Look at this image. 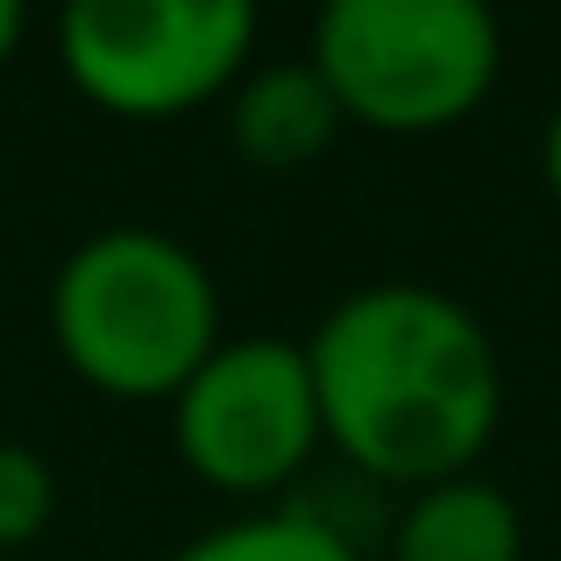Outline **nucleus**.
Instances as JSON below:
<instances>
[{
  "mask_svg": "<svg viewBox=\"0 0 561 561\" xmlns=\"http://www.w3.org/2000/svg\"><path fill=\"white\" fill-rule=\"evenodd\" d=\"M320 434L377 483L426 491L469 477L505 420V363L462 299L383 277L328 306L306 342Z\"/></svg>",
  "mask_w": 561,
  "mask_h": 561,
  "instance_id": "nucleus-1",
  "label": "nucleus"
},
{
  "mask_svg": "<svg viewBox=\"0 0 561 561\" xmlns=\"http://www.w3.org/2000/svg\"><path fill=\"white\" fill-rule=\"evenodd\" d=\"M50 342L107 398H179L220 348V285L164 228H100L50 277Z\"/></svg>",
  "mask_w": 561,
  "mask_h": 561,
  "instance_id": "nucleus-2",
  "label": "nucleus"
},
{
  "mask_svg": "<svg viewBox=\"0 0 561 561\" xmlns=\"http://www.w3.org/2000/svg\"><path fill=\"white\" fill-rule=\"evenodd\" d=\"M306 65L342 122L377 136H440L491 100L505 36L477 0H328Z\"/></svg>",
  "mask_w": 561,
  "mask_h": 561,
  "instance_id": "nucleus-3",
  "label": "nucleus"
},
{
  "mask_svg": "<svg viewBox=\"0 0 561 561\" xmlns=\"http://www.w3.org/2000/svg\"><path fill=\"white\" fill-rule=\"evenodd\" d=\"M249 50V0H79L57 22L71 85L122 122H171L234 93Z\"/></svg>",
  "mask_w": 561,
  "mask_h": 561,
  "instance_id": "nucleus-4",
  "label": "nucleus"
},
{
  "mask_svg": "<svg viewBox=\"0 0 561 561\" xmlns=\"http://www.w3.org/2000/svg\"><path fill=\"white\" fill-rule=\"evenodd\" d=\"M171 440L185 469L228 497H271L306 477L320 434V398L306 342L285 334H220V348L171 398Z\"/></svg>",
  "mask_w": 561,
  "mask_h": 561,
  "instance_id": "nucleus-5",
  "label": "nucleus"
},
{
  "mask_svg": "<svg viewBox=\"0 0 561 561\" xmlns=\"http://www.w3.org/2000/svg\"><path fill=\"white\" fill-rule=\"evenodd\" d=\"M342 107H334L328 79L313 65H256L234 79L228 93V142L242 164L256 171H306L334 150L342 136Z\"/></svg>",
  "mask_w": 561,
  "mask_h": 561,
  "instance_id": "nucleus-6",
  "label": "nucleus"
},
{
  "mask_svg": "<svg viewBox=\"0 0 561 561\" xmlns=\"http://www.w3.org/2000/svg\"><path fill=\"white\" fill-rule=\"evenodd\" d=\"M519 554H526L519 505H512V491L483 483L477 469L412 491L391 526V561H519Z\"/></svg>",
  "mask_w": 561,
  "mask_h": 561,
  "instance_id": "nucleus-7",
  "label": "nucleus"
},
{
  "mask_svg": "<svg viewBox=\"0 0 561 561\" xmlns=\"http://www.w3.org/2000/svg\"><path fill=\"white\" fill-rule=\"evenodd\" d=\"M171 561H363V554L328 512L285 505V512H249V519L214 526V534L185 540Z\"/></svg>",
  "mask_w": 561,
  "mask_h": 561,
  "instance_id": "nucleus-8",
  "label": "nucleus"
},
{
  "mask_svg": "<svg viewBox=\"0 0 561 561\" xmlns=\"http://www.w3.org/2000/svg\"><path fill=\"white\" fill-rule=\"evenodd\" d=\"M57 512V469L28 440H0V554L28 548Z\"/></svg>",
  "mask_w": 561,
  "mask_h": 561,
  "instance_id": "nucleus-9",
  "label": "nucleus"
},
{
  "mask_svg": "<svg viewBox=\"0 0 561 561\" xmlns=\"http://www.w3.org/2000/svg\"><path fill=\"white\" fill-rule=\"evenodd\" d=\"M540 185H548V199L561 214V107L548 114V136H540Z\"/></svg>",
  "mask_w": 561,
  "mask_h": 561,
  "instance_id": "nucleus-10",
  "label": "nucleus"
},
{
  "mask_svg": "<svg viewBox=\"0 0 561 561\" xmlns=\"http://www.w3.org/2000/svg\"><path fill=\"white\" fill-rule=\"evenodd\" d=\"M22 28H28V8H22V0H0V65L14 57V43H22Z\"/></svg>",
  "mask_w": 561,
  "mask_h": 561,
  "instance_id": "nucleus-11",
  "label": "nucleus"
}]
</instances>
